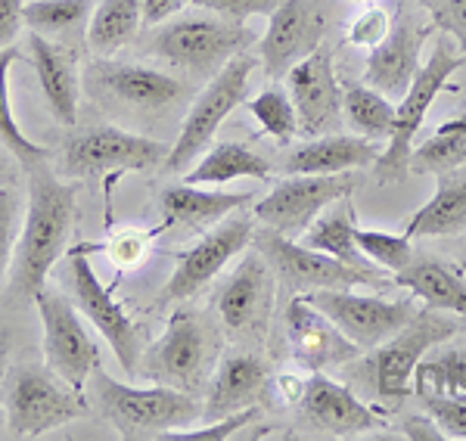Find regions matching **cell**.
I'll return each mask as SVG.
<instances>
[{"instance_id": "6da1fadb", "label": "cell", "mask_w": 466, "mask_h": 441, "mask_svg": "<svg viewBox=\"0 0 466 441\" xmlns=\"http://www.w3.org/2000/svg\"><path fill=\"white\" fill-rule=\"evenodd\" d=\"M28 175V208L22 221L16 252H13L10 276H6V305L35 302V296L47 286V274L63 258L75 227V184H63L54 171L35 165Z\"/></svg>"}, {"instance_id": "7a4b0ae2", "label": "cell", "mask_w": 466, "mask_h": 441, "mask_svg": "<svg viewBox=\"0 0 466 441\" xmlns=\"http://www.w3.org/2000/svg\"><path fill=\"white\" fill-rule=\"evenodd\" d=\"M90 386H94L96 410L127 441L159 438L162 432L184 429V426H193L202 416L197 395L162 383L149 388L125 386L96 367L94 376H90Z\"/></svg>"}, {"instance_id": "3957f363", "label": "cell", "mask_w": 466, "mask_h": 441, "mask_svg": "<svg viewBox=\"0 0 466 441\" xmlns=\"http://www.w3.org/2000/svg\"><path fill=\"white\" fill-rule=\"evenodd\" d=\"M0 407L10 438H37L90 414L85 395L66 386L50 367H35V364L6 370Z\"/></svg>"}, {"instance_id": "277c9868", "label": "cell", "mask_w": 466, "mask_h": 441, "mask_svg": "<svg viewBox=\"0 0 466 441\" xmlns=\"http://www.w3.org/2000/svg\"><path fill=\"white\" fill-rule=\"evenodd\" d=\"M255 44V32L228 16H180L162 22L149 37V54L193 75H215Z\"/></svg>"}, {"instance_id": "5b68a950", "label": "cell", "mask_w": 466, "mask_h": 441, "mask_svg": "<svg viewBox=\"0 0 466 441\" xmlns=\"http://www.w3.org/2000/svg\"><path fill=\"white\" fill-rule=\"evenodd\" d=\"M466 65V56L461 50H454L448 41H439L430 59L423 63V69L413 78L408 94L401 96V103L395 106V125L389 134V146L380 153V159L373 162V175L382 184H398L410 175V153L413 140H417L420 128L426 122V112L435 103V96L441 94V87L448 85V78L457 69Z\"/></svg>"}, {"instance_id": "8992f818", "label": "cell", "mask_w": 466, "mask_h": 441, "mask_svg": "<svg viewBox=\"0 0 466 441\" xmlns=\"http://www.w3.org/2000/svg\"><path fill=\"white\" fill-rule=\"evenodd\" d=\"M463 330L461 317L439 308L417 311L395 336H389L370 357L373 388L382 401H404L413 395V370L426 355Z\"/></svg>"}, {"instance_id": "52a82bcc", "label": "cell", "mask_w": 466, "mask_h": 441, "mask_svg": "<svg viewBox=\"0 0 466 441\" xmlns=\"http://www.w3.org/2000/svg\"><path fill=\"white\" fill-rule=\"evenodd\" d=\"M255 72V56L237 54L224 69H218L208 85L202 87V94L193 100L190 112H187L184 125L177 131V140L171 144L168 155L162 165L168 171H184L193 165V159L208 146V140L215 137V131L224 125V118L230 115L239 103H246L249 94V81Z\"/></svg>"}, {"instance_id": "ba28073f", "label": "cell", "mask_w": 466, "mask_h": 441, "mask_svg": "<svg viewBox=\"0 0 466 441\" xmlns=\"http://www.w3.org/2000/svg\"><path fill=\"white\" fill-rule=\"evenodd\" d=\"M168 155V146L159 140L140 137V134L96 125V128L78 131L66 140L59 168L69 177H109L116 181L127 171H147L159 165Z\"/></svg>"}, {"instance_id": "9c48e42d", "label": "cell", "mask_w": 466, "mask_h": 441, "mask_svg": "<svg viewBox=\"0 0 466 441\" xmlns=\"http://www.w3.org/2000/svg\"><path fill=\"white\" fill-rule=\"evenodd\" d=\"M90 243H81L69 249V267H66V280L72 286L75 305L87 314V320L103 333V339L109 342L116 351L118 364L125 373H137L140 370V357H144V333L140 326L127 317L125 305L116 302V286H118V274L109 286H103L96 280V271L87 258Z\"/></svg>"}, {"instance_id": "30bf717a", "label": "cell", "mask_w": 466, "mask_h": 441, "mask_svg": "<svg viewBox=\"0 0 466 441\" xmlns=\"http://www.w3.org/2000/svg\"><path fill=\"white\" fill-rule=\"evenodd\" d=\"M215 355V336L208 324L190 308H177L168 317V330L153 348L144 351L140 357V370L153 383L180 388V392H193L206 383L208 364Z\"/></svg>"}, {"instance_id": "8fae6325", "label": "cell", "mask_w": 466, "mask_h": 441, "mask_svg": "<svg viewBox=\"0 0 466 441\" xmlns=\"http://www.w3.org/2000/svg\"><path fill=\"white\" fill-rule=\"evenodd\" d=\"M35 308L41 317L44 364L75 392H85L94 370L100 367V348L81 324L75 305L63 293L44 286L35 296Z\"/></svg>"}, {"instance_id": "7c38bea8", "label": "cell", "mask_w": 466, "mask_h": 441, "mask_svg": "<svg viewBox=\"0 0 466 441\" xmlns=\"http://www.w3.org/2000/svg\"><path fill=\"white\" fill-rule=\"evenodd\" d=\"M252 246L261 252L277 274V283H283L287 293H314V289H351L364 283H377L380 271L351 267L345 261L327 256V252L308 249L299 239H289L270 227H258L252 236Z\"/></svg>"}, {"instance_id": "4fadbf2b", "label": "cell", "mask_w": 466, "mask_h": 441, "mask_svg": "<svg viewBox=\"0 0 466 441\" xmlns=\"http://www.w3.org/2000/svg\"><path fill=\"white\" fill-rule=\"evenodd\" d=\"M355 190V177L351 171H339V175H296L289 181H280L265 199H258L252 215L265 227L277 230V234L299 239L314 218L339 203L342 196H351Z\"/></svg>"}, {"instance_id": "5bb4252c", "label": "cell", "mask_w": 466, "mask_h": 441, "mask_svg": "<svg viewBox=\"0 0 466 441\" xmlns=\"http://www.w3.org/2000/svg\"><path fill=\"white\" fill-rule=\"evenodd\" d=\"M252 236L255 227L246 215H228L224 221H218L199 243H193L190 249L177 256L175 274L168 276L162 293L156 296V308L193 298L202 286H208L228 267L233 256H239L252 243Z\"/></svg>"}, {"instance_id": "9a60e30c", "label": "cell", "mask_w": 466, "mask_h": 441, "mask_svg": "<svg viewBox=\"0 0 466 441\" xmlns=\"http://www.w3.org/2000/svg\"><path fill=\"white\" fill-rule=\"evenodd\" d=\"M318 311L327 314L358 348H377L395 336L417 314L410 298L358 296L351 289H314L305 296Z\"/></svg>"}, {"instance_id": "2e32d148", "label": "cell", "mask_w": 466, "mask_h": 441, "mask_svg": "<svg viewBox=\"0 0 466 441\" xmlns=\"http://www.w3.org/2000/svg\"><path fill=\"white\" fill-rule=\"evenodd\" d=\"M287 91L296 103L299 131L305 137L333 134L342 122V87L333 69V50L320 44L287 72Z\"/></svg>"}, {"instance_id": "e0dca14e", "label": "cell", "mask_w": 466, "mask_h": 441, "mask_svg": "<svg viewBox=\"0 0 466 441\" xmlns=\"http://www.w3.org/2000/svg\"><path fill=\"white\" fill-rule=\"evenodd\" d=\"M323 35H327V13L314 0H283L268 16V32L258 47L268 78H287L299 59L320 47Z\"/></svg>"}, {"instance_id": "ac0fdd59", "label": "cell", "mask_w": 466, "mask_h": 441, "mask_svg": "<svg viewBox=\"0 0 466 441\" xmlns=\"http://www.w3.org/2000/svg\"><path fill=\"white\" fill-rule=\"evenodd\" d=\"M277 293V274L258 249L249 252L215 296V308L221 324L233 333L255 330L270 317Z\"/></svg>"}, {"instance_id": "d6986e66", "label": "cell", "mask_w": 466, "mask_h": 441, "mask_svg": "<svg viewBox=\"0 0 466 441\" xmlns=\"http://www.w3.org/2000/svg\"><path fill=\"white\" fill-rule=\"evenodd\" d=\"M435 22H420L413 13L404 10L401 16L392 22V32L380 47L370 50L367 56V69L364 78L370 87H377L386 96H398L401 100L408 94V87L413 85V78L420 75V54H423L426 37L432 35Z\"/></svg>"}, {"instance_id": "ffe728a7", "label": "cell", "mask_w": 466, "mask_h": 441, "mask_svg": "<svg viewBox=\"0 0 466 441\" xmlns=\"http://www.w3.org/2000/svg\"><path fill=\"white\" fill-rule=\"evenodd\" d=\"M299 410H302L305 426H311L320 436H333V438L364 436V432L386 426L377 410L351 395V388L333 383V379L320 376V373H314L305 383V395L299 401Z\"/></svg>"}, {"instance_id": "44dd1931", "label": "cell", "mask_w": 466, "mask_h": 441, "mask_svg": "<svg viewBox=\"0 0 466 441\" xmlns=\"http://www.w3.org/2000/svg\"><path fill=\"white\" fill-rule=\"evenodd\" d=\"M287 333L289 348L302 367L320 373L327 367H339L358 357V346L345 336L323 311L314 308L305 296H296L287 305Z\"/></svg>"}, {"instance_id": "7402d4cb", "label": "cell", "mask_w": 466, "mask_h": 441, "mask_svg": "<svg viewBox=\"0 0 466 441\" xmlns=\"http://www.w3.org/2000/svg\"><path fill=\"white\" fill-rule=\"evenodd\" d=\"M90 78L100 91L134 109H165L187 94V85L175 75L137 63H96L90 65Z\"/></svg>"}, {"instance_id": "603a6c76", "label": "cell", "mask_w": 466, "mask_h": 441, "mask_svg": "<svg viewBox=\"0 0 466 441\" xmlns=\"http://www.w3.org/2000/svg\"><path fill=\"white\" fill-rule=\"evenodd\" d=\"M28 50H32V65L41 81L50 115L59 125L72 128L78 118V54L37 32L28 35Z\"/></svg>"}, {"instance_id": "cb8c5ba5", "label": "cell", "mask_w": 466, "mask_h": 441, "mask_svg": "<svg viewBox=\"0 0 466 441\" xmlns=\"http://www.w3.org/2000/svg\"><path fill=\"white\" fill-rule=\"evenodd\" d=\"M270 383L268 361L258 355H228L221 357L215 379L208 386V398L202 405V420H224L237 410L255 407Z\"/></svg>"}, {"instance_id": "d4e9b609", "label": "cell", "mask_w": 466, "mask_h": 441, "mask_svg": "<svg viewBox=\"0 0 466 441\" xmlns=\"http://www.w3.org/2000/svg\"><path fill=\"white\" fill-rule=\"evenodd\" d=\"M249 199H252V193H218V190H206V186H193V184L168 186L159 199V224H156L149 234L162 236L175 227H187V230L215 227L218 221H224L230 212L243 208Z\"/></svg>"}, {"instance_id": "484cf974", "label": "cell", "mask_w": 466, "mask_h": 441, "mask_svg": "<svg viewBox=\"0 0 466 441\" xmlns=\"http://www.w3.org/2000/svg\"><path fill=\"white\" fill-rule=\"evenodd\" d=\"M382 149L370 137L349 134H320L287 155V175H339V171L367 168L380 159Z\"/></svg>"}, {"instance_id": "4316f807", "label": "cell", "mask_w": 466, "mask_h": 441, "mask_svg": "<svg viewBox=\"0 0 466 441\" xmlns=\"http://www.w3.org/2000/svg\"><path fill=\"white\" fill-rule=\"evenodd\" d=\"M466 230V165L435 175V193L423 208L410 215L404 234L413 236H457Z\"/></svg>"}, {"instance_id": "83f0119b", "label": "cell", "mask_w": 466, "mask_h": 441, "mask_svg": "<svg viewBox=\"0 0 466 441\" xmlns=\"http://www.w3.org/2000/svg\"><path fill=\"white\" fill-rule=\"evenodd\" d=\"M395 286L408 289L426 308H439L466 320V276L448 261H410L404 271L395 274Z\"/></svg>"}, {"instance_id": "f1b7e54d", "label": "cell", "mask_w": 466, "mask_h": 441, "mask_svg": "<svg viewBox=\"0 0 466 441\" xmlns=\"http://www.w3.org/2000/svg\"><path fill=\"white\" fill-rule=\"evenodd\" d=\"M302 239L308 249L327 252V256L339 258L351 267L380 271V267H373L370 261L364 258V252H360V246H358V218H355V203H351V196H342L339 203L323 208L311 227L302 234Z\"/></svg>"}, {"instance_id": "f546056e", "label": "cell", "mask_w": 466, "mask_h": 441, "mask_svg": "<svg viewBox=\"0 0 466 441\" xmlns=\"http://www.w3.org/2000/svg\"><path fill=\"white\" fill-rule=\"evenodd\" d=\"M274 175V165L265 159L261 153H255L252 146L246 144H233V140H224L208 149L206 155L190 165L187 171L184 184H193V186H221V184H230V181H239V177H252V181H270Z\"/></svg>"}, {"instance_id": "4dcf8cb0", "label": "cell", "mask_w": 466, "mask_h": 441, "mask_svg": "<svg viewBox=\"0 0 466 441\" xmlns=\"http://www.w3.org/2000/svg\"><path fill=\"white\" fill-rule=\"evenodd\" d=\"M144 28V0H100L87 22V44L94 54H116Z\"/></svg>"}, {"instance_id": "1f68e13d", "label": "cell", "mask_w": 466, "mask_h": 441, "mask_svg": "<svg viewBox=\"0 0 466 441\" xmlns=\"http://www.w3.org/2000/svg\"><path fill=\"white\" fill-rule=\"evenodd\" d=\"M466 165V112L439 125V131L410 153V175H441Z\"/></svg>"}, {"instance_id": "d6a6232c", "label": "cell", "mask_w": 466, "mask_h": 441, "mask_svg": "<svg viewBox=\"0 0 466 441\" xmlns=\"http://www.w3.org/2000/svg\"><path fill=\"white\" fill-rule=\"evenodd\" d=\"M342 115L360 137L389 140L395 125L392 96H386L370 85H349L342 91Z\"/></svg>"}, {"instance_id": "836d02e7", "label": "cell", "mask_w": 466, "mask_h": 441, "mask_svg": "<svg viewBox=\"0 0 466 441\" xmlns=\"http://www.w3.org/2000/svg\"><path fill=\"white\" fill-rule=\"evenodd\" d=\"M19 59L16 47H0V146L6 149L10 155H16V162L22 168H35L47 162V149L37 146L35 140H28L22 134L16 115H13L10 106V69L13 63Z\"/></svg>"}, {"instance_id": "e575fe53", "label": "cell", "mask_w": 466, "mask_h": 441, "mask_svg": "<svg viewBox=\"0 0 466 441\" xmlns=\"http://www.w3.org/2000/svg\"><path fill=\"white\" fill-rule=\"evenodd\" d=\"M94 0H28L22 10V22L28 32L37 35H63L90 22Z\"/></svg>"}, {"instance_id": "d590c367", "label": "cell", "mask_w": 466, "mask_h": 441, "mask_svg": "<svg viewBox=\"0 0 466 441\" xmlns=\"http://www.w3.org/2000/svg\"><path fill=\"white\" fill-rule=\"evenodd\" d=\"M466 395V346L445 348L435 357H423L413 370V395L423 392Z\"/></svg>"}, {"instance_id": "8d00e7d4", "label": "cell", "mask_w": 466, "mask_h": 441, "mask_svg": "<svg viewBox=\"0 0 466 441\" xmlns=\"http://www.w3.org/2000/svg\"><path fill=\"white\" fill-rule=\"evenodd\" d=\"M249 115L258 122V128L268 137L287 144L292 140V134L299 131V115H296V103H292L289 91L283 87H268L249 103Z\"/></svg>"}, {"instance_id": "74e56055", "label": "cell", "mask_w": 466, "mask_h": 441, "mask_svg": "<svg viewBox=\"0 0 466 441\" xmlns=\"http://www.w3.org/2000/svg\"><path fill=\"white\" fill-rule=\"evenodd\" d=\"M358 246L364 252V258L370 261L373 267L380 271H404V267L413 261V246H410V236L401 234H382V230H364L358 227Z\"/></svg>"}, {"instance_id": "f35d334b", "label": "cell", "mask_w": 466, "mask_h": 441, "mask_svg": "<svg viewBox=\"0 0 466 441\" xmlns=\"http://www.w3.org/2000/svg\"><path fill=\"white\" fill-rule=\"evenodd\" d=\"M153 234H144V230H122V234H116L106 243H90V252H106L112 265L118 267V274L122 271H134V267H140L149 256V243H153Z\"/></svg>"}, {"instance_id": "ab89813d", "label": "cell", "mask_w": 466, "mask_h": 441, "mask_svg": "<svg viewBox=\"0 0 466 441\" xmlns=\"http://www.w3.org/2000/svg\"><path fill=\"white\" fill-rule=\"evenodd\" d=\"M423 407L439 423V429L451 438H466V395H441V392H423Z\"/></svg>"}, {"instance_id": "60d3db41", "label": "cell", "mask_w": 466, "mask_h": 441, "mask_svg": "<svg viewBox=\"0 0 466 441\" xmlns=\"http://www.w3.org/2000/svg\"><path fill=\"white\" fill-rule=\"evenodd\" d=\"M389 32H392V16L386 6H367L349 25V44L358 50H373L386 41Z\"/></svg>"}, {"instance_id": "b9f144b4", "label": "cell", "mask_w": 466, "mask_h": 441, "mask_svg": "<svg viewBox=\"0 0 466 441\" xmlns=\"http://www.w3.org/2000/svg\"><path fill=\"white\" fill-rule=\"evenodd\" d=\"M19 199L13 186H0V283L10 276L13 252L19 239Z\"/></svg>"}, {"instance_id": "7bdbcfd3", "label": "cell", "mask_w": 466, "mask_h": 441, "mask_svg": "<svg viewBox=\"0 0 466 441\" xmlns=\"http://www.w3.org/2000/svg\"><path fill=\"white\" fill-rule=\"evenodd\" d=\"M258 416V407H246V410H237V414L224 416V420H212L206 429H171V432H162V441H224L230 438L237 429H243L246 423H252Z\"/></svg>"}, {"instance_id": "ee69618b", "label": "cell", "mask_w": 466, "mask_h": 441, "mask_svg": "<svg viewBox=\"0 0 466 441\" xmlns=\"http://www.w3.org/2000/svg\"><path fill=\"white\" fill-rule=\"evenodd\" d=\"M430 19L441 25L457 41V50L466 56V0H423Z\"/></svg>"}, {"instance_id": "f6af8a7d", "label": "cell", "mask_w": 466, "mask_h": 441, "mask_svg": "<svg viewBox=\"0 0 466 441\" xmlns=\"http://www.w3.org/2000/svg\"><path fill=\"white\" fill-rule=\"evenodd\" d=\"M190 4L199 10L218 13V16L246 22L249 16H270L283 0H190Z\"/></svg>"}, {"instance_id": "bcb514c9", "label": "cell", "mask_w": 466, "mask_h": 441, "mask_svg": "<svg viewBox=\"0 0 466 441\" xmlns=\"http://www.w3.org/2000/svg\"><path fill=\"white\" fill-rule=\"evenodd\" d=\"M22 10H25V0H0V47H13L19 35Z\"/></svg>"}, {"instance_id": "7dc6e473", "label": "cell", "mask_w": 466, "mask_h": 441, "mask_svg": "<svg viewBox=\"0 0 466 441\" xmlns=\"http://www.w3.org/2000/svg\"><path fill=\"white\" fill-rule=\"evenodd\" d=\"M190 0H144V25H162L175 19Z\"/></svg>"}, {"instance_id": "c3c4849f", "label": "cell", "mask_w": 466, "mask_h": 441, "mask_svg": "<svg viewBox=\"0 0 466 441\" xmlns=\"http://www.w3.org/2000/svg\"><path fill=\"white\" fill-rule=\"evenodd\" d=\"M305 383L308 379H302L299 373H283V376H277V395H280V401H287V405H299L305 395Z\"/></svg>"}, {"instance_id": "681fc988", "label": "cell", "mask_w": 466, "mask_h": 441, "mask_svg": "<svg viewBox=\"0 0 466 441\" xmlns=\"http://www.w3.org/2000/svg\"><path fill=\"white\" fill-rule=\"evenodd\" d=\"M426 426H430V423H426L423 416H410V420L404 423V432H408L410 438H441V436H445L439 426H435V429H426Z\"/></svg>"}, {"instance_id": "f907efd6", "label": "cell", "mask_w": 466, "mask_h": 441, "mask_svg": "<svg viewBox=\"0 0 466 441\" xmlns=\"http://www.w3.org/2000/svg\"><path fill=\"white\" fill-rule=\"evenodd\" d=\"M10 175H13V165H10V159H6V149H0V181H10Z\"/></svg>"}, {"instance_id": "816d5d0a", "label": "cell", "mask_w": 466, "mask_h": 441, "mask_svg": "<svg viewBox=\"0 0 466 441\" xmlns=\"http://www.w3.org/2000/svg\"><path fill=\"white\" fill-rule=\"evenodd\" d=\"M351 4H373V0H351Z\"/></svg>"}, {"instance_id": "f5cc1de1", "label": "cell", "mask_w": 466, "mask_h": 441, "mask_svg": "<svg viewBox=\"0 0 466 441\" xmlns=\"http://www.w3.org/2000/svg\"><path fill=\"white\" fill-rule=\"evenodd\" d=\"M0 351H4V346H0Z\"/></svg>"}]
</instances>
